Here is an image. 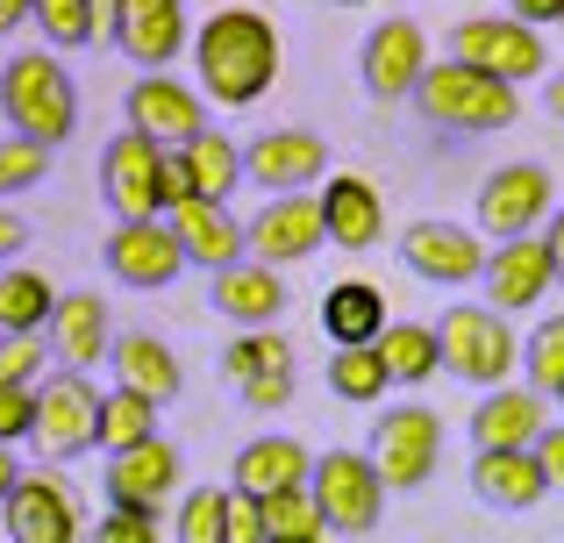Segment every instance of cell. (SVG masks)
Masks as SVG:
<instances>
[{
    "label": "cell",
    "instance_id": "11a10c76",
    "mask_svg": "<svg viewBox=\"0 0 564 543\" xmlns=\"http://www.w3.org/2000/svg\"><path fill=\"white\" fill-rule=\"evenodd\" d=\"M344 8H365V0H344Z\"/></svg>",
    "mask_w": 564,
    "mask_h": 543
},
{
    "label": "cell",
    "instance_id": "9a60e30c",
    "mask_svg": "<svg viewBox=\"0 0 564 543\" xmlns=\"http://www.w3.org/2000/svg\"><path fill=\"white\" fill-rule=\"evenodd\" d=\"M329 172V143L315 129H264L258 143H243V180L264 194H307Z\"/></svg>",
    "mask_w": 564,
    "mask_h": 543
},
{
    "label": "cell",
    "instance_id": "4dcf8cb0",
    "mask_svg": "<svg viewBox=\"0 0 564 543\" xmlns=\"http://www.w3.org/2000/svg\"><path fill=\"white\" fill-rule=\"evenodd\" d=\"M57 301H65V293H57L43 272L8 265V272H0V336H36V329H51Z\"/></svg>",
    "mask_w": 564,
    "mask_h": 543
},
{
    "label": "cell",
    "instance_id": "c3c4849f",
    "mask_svg": "<svg viewBox=\"0 0 564 543\" xmlns=\"http://www.w3.org/2000/svg\"><path fill=\"white\" fill-rule=\"evenodd\" d=\"M508 14L529 29H551V22H564V0H508Z\"/></svg>",
    "mask_w": 564,
    "mask_h": 543
},
{
    "label": "cell",
    "instance_id": "f5cc1de1",
    "mask_svg": "<svg viewBox=\"0 0 564 543\" xmlns=\"http://www.w3.org/2000/svg\"><path fill=\"white\" fill-rule=\"evenodd\" d=\"M543 108H551L557 122H564V72H551V86H543Z\"/></svg>",
    "mask_w": 564,
    "mask_h": 543
},
{
    "label": "cell",
    "instance_id": "5b68a950",
    "mask_svg": "<svg viewBox=\"0 0 564 543\" xmlns=\"http://www.w3.org/2000/svg\"><path fill=\"white\" fill-rule=\"evenodd\" d=\"M436 344H443V372L465 379V387H479V393L508 387V372L522 365V344H514L508 315H500V307H486V301H457V307H443Z\"/></svg>",
    "mask_w": 564,
    "mask_h": 543
},
{
    "label": "cell",
    "instance_id": "60d3db41",
    "mask_svg": "<svg viewBox=\"0 0 564 543\" xmlns=\"http://www.w3.org/2000/svg\"><path fill=\"white\" fill-rule=\"evenodd\" d=\"M0 387H43V344L36 336H8L0 344Z\"/></svg>",
    "mask_w": 564,
    "mask_h": 543
},
{
    "label": "cell",
    "instance_id": "836d02e7",
    "mask_svg": "<svg viewBox=\"0 0 564 543\" xmlns=\"http://www.w3.org/2000/svg\"><path fill=\"white\" fill-rule=\"evenodd\" d=\"M386 387H393V372H386L379 344H365V350H336V358H329V393H336V401L372 408V401H386Z\"/></svg>",
    "mask_w": 564,
    "mask_h": 543
},
{
    "label": "cell",
    "instance_id": "816d5d0a",
    "mask_svg": "<svg viewBox=\"0 0 564 543\" xmlns=\"http://www.w3.org/2000/svg\"><path fill=\"white\" fill-rule=\"evenodd\" d=\"M22 22H36V0H0V36L22 29Z\"/></svg>",
    "mask_w": 564,
    "mask_h": 543
},
{
    "label": "cell",
    "instance_id": "e575fe53",
    "mask_svg": "<svg viewBox=\"0 0 564 543\" xmlns=\"http://www.w3.org/2000/svg\"><path fill=\"white\" fill-rule=\"evenodd\" d=\"M172 536L180 543H229V487H186L172 508Z\"/></svg>",
    "mask_w": 564,
    "mask_h": 543
},
{
    "label": "cell",
    "instance_id": "ab89813d",
    "mask_svg": "<svg viewBox=\"0 0 564 543\" xmlns=\"http://www.w3.org/2000/svg\"><path fill=\"white\" fill-rule=\"evenodd\" d=\"M51 180V151L29 137H0V194H36Z\"/></svg>",
    "mask_w": 564,
    "mask_h": 543
},
{
    "label": "cell",
    "instance_id": "f546056e",
    "mask_svg": "<svg viewBox=\"0 0 564 543\" xmlns=\"http://www.w3.org/2000/svg\"><path fill=\"white\" fill-rule=\"evenodd\" d=\"M172 172H180L186 200H229L243 180V143H229L221 129H207V137H193L186 151H172Z\"/></svg>",
    "mask_w": 564,
    "mask_h": 543
},
{
    "label": "cell",
    "instance_id": "8d00e7d4",
    "mask_svg": "<svg viewBox=\"0 0 564 543\" xmlns=\"http://www.w3.org/2000/svg\"><path fill=\"white\" fill-rule=\"evenodd\" d=\"M264 536H272V543H307V536H329V522H322V501H315V487L272 493V501H264Z\"/></svg>",
    "mask_w": 564,
    "mask_h": 543
},
{
    "label": "cell",
    "instance_id": "ee69618b",
    "mask_svg": "<svg viewBox=\"0 0 564 543\" xmlns=\"http://www.w3.org/2000/svg\"><path fill=\"white\" fill-rule=\"evenodd\" d=\"M94 543H158V515H143V508H108Z\"/></svg>",
    "mask_w": 564,
    "mask_h": 543
},
{
    "label": "cell",
    "instance_id": "7c38bea8",
    "mask_svg": "<svg viewBox=\"0 0 564 543\" xmlns=\"http://www.w3.org/2000/svg\"><path fill=\"white\" fill-rule=\"evenodd\" d=\"M393 251L429 286H471V279H486V258H494L479 243V229H465V222H408Z\"/></svg>",
    "mask_w": 564,
    "mask_h": 543
},
{
    "label": "cell",
    "instance_id": "5bb4252c",
    "mask_svg": "<svg viewBox=\"0 0 564 543\" xmlns=\"http://www.w3.org/2000/svg\"><path fill=\"white\" fill-rule=\"evenodd\" d=\"M243 229H250V258L258 265H301V258H315L329 243V222H322L315 194H272Z\"/></svg>",
    "mask_w": 564,
    "mask_h": 543
},
{
    "label": "cell",
    "instance_id": "f6af8a7d",
    "mask_svg": "<svg viewBox=\"0 0 564 543\" xmlns=\"http://www.w3.org/2000/svg\"><path fill=\"white\" fill-rule=\"evenodd\" d=\"M229 543H272L264 536V501H250L236 487H229Z\"/></svg>",
    "mask_w": 564,
    "mask_h": 543
},
{
    "label": "cell",
    "instance_id": "d590c367",
    "mask_svg": "<svg viewBox=\"0 0 564 543\" xmlns=\"http://www.w3.org/2000/svg\"><path fill=\"white\" fill-rule=\"evenodd\" d=\"M522 372L543 401H564V315H543L536 329L522 336Z\"/></svg>",
    "mask_w": 564,
    "mask_h": 543
},
{
    "label": "cell",
    "instance_id": "484cf974",
    "mask_svg": "<svg viewBox=\"0 0 564 543\" xmlns=\"http://www.w3.org/2000/svg\"><path fill=\"white\" fill-rule=\"evenodd\" d=\"M471 493L500 515H529V508L551 493L536 450H471Z\"/></svg>",
    "mask_w": 564,
    "mask_h": 543
},
{
    "label": "cell",
    "instance_id": "d4e9b609",
    "mask_svg": "<svg viewBox=\"0 0 564 543\" xmlns=\"http://www.w3.org/2000/svg\"><path fill=\"white\" fill-rule=\"evenodd\" d=\"M307 479H315V458H307V444H293V436H250L229 465V487L250 493V501L293 493V487H307Z\"/></svg>",
    "mask_w": 564,
    "mask_h": 543
},
{
    "label": "cell",
    "instance_id": "52a82bcc",
    "mask_svg": "<svg viewBox=\"0 0 564 543\" xmlns=\"http://www.w3.org/2000/svg\"><path fill=\"white\" fill-rule=\"evenodd\" d=\"M451 57L471 72H494V79L522 86V79H543L551 72V51H543V29L514 22V14H465L451 29Z\"/></svg>",
    "mask_w": 564,
    "mask_h": 543
},
{
    "label": "cell",
    "instance_id": "9f6ffc18",
    "mask_svg": "<svg viewBox=\"0 0 564 543\" xmlns=\"http://www.w3.org/2000/svg\"><path fill=\"white\" fill-rule=\"evenodd\" d=\"M307 543H329V536H307Z\"/></svg>",
    "mask_w": 564,
    "mask_h": 543
},
{
    "label": "cell",
    "instance_id": "9c48e42d",
    "mask_svg": "<svg viewBox=\"0 0 564 543\" xmlns=\"http://www.w3.org/2000/svg\"><path fill=\"white\" fill-rule=\"evenodd\" d=\"M315 501H322V522L336 536H372L379 515H386V479L372 465V450H329L315 458Z\"/></svg>",
    "mask_w": 564,
    "mask_h": 543
},
{
    "label": "cell",
    "instance_id": "f35d334b",
    "mask_svg": "<svg viewBox=\"0 0 564 543\" xmlns=\"http://www.w3.org/2000/svg\"><path fill=\"white\" fill-rule=\"evenodd\" d=\"M36 29L51 51H86L100 36V14H94V0H36Z\"/></svg>",
    "mask_w": 564,
    "mask_h": 543
},
{
    "label": "cell",
    "instance_id": "3957f363",
    "mask_svg": "<svg viewBox=\"0 0 564 543\" xmlns=\"http://www.w3.org/2000/svg\"><path fill=\"white\" fill-rule=\"evenodd\" d=\"M0 115H8V137H29L43 151L79 129V86L57 65V51H22L0 65Z\"/></svg>",
    "mask_w": 564,
    "mask_h": 543
},
{
    "label": "cell",
    "instance_id": "ac0fdd59",
    "mask_svg": "<svg viewBox=\"0 0 564 543\" xmlns=\"http://www.w3.org/2000/svg\"><path fill=\"white\" fill-rule=\"evenodd\" d=\"M165 222H172V237H180L186 265H200L207 279L250 258V229L229 215V200H180V208H172Z\"/></svg>",
    "mask_w": 564,
    "mask_h": 543
},
{
    "label": "cell",
    "instance_id": "30bf717a",
    "mask_svg": "<svg viewBox=\"0 0 564 543\" xmlns=\"http://www.w3.org/2000/svg\"><path fill=\"white\" fill-rule=\"evenodd\" d=\"M29 444H36L51 465L94 450L100 444V393H94V379L86 372H51L43 379L36 387V436H29Z\"/></svg>",
    "mask_w": 564,
    "mask_h": 543
},
{
    "label": "cell",
    "instance_id": "74e56055",
    "mask_svg": "<svg viewBox=\"0 0 564 543\" xmlns=\"http://www.w3.org/2000/svg\"><path fill=\"white\" fill-rule=\"evenodd\" d=\"M279 365H293V344L279 329H243L229 350H221V372H229V387H243V379L258 372H279Z\"/></svg>",
    "mask_w": 564,
    "mask_h": 543
},
{
    "label": "cell",
    "instance_id": "1f68e13d",
    "mask_svg": "<svg viewBox=\"0 0 564 543\" xmlns=\"http://www.w3.org/2000/svg\"><path fill=\"white\" fill-rule=\"evenodd\" d=\"M379 358L386 372H393V387H429V379L443 372V344L429 322H393V329L379 336Z\"/></svg>",
    "mask_w": 564,
    "mask_h": 543
},
{
    "label": "cell",
    "instance_id": "ba28073f",
    "mask_svg": "<svg viewBox=\"0 0 564 543\" xmlns=\"http://www.w3.org/2000/svg\"><path fill=\"white\" fill-rule=\"evenodd\" d=\"M372 465H379L386 493L429 487V473L443 465V422H436V408H422V401L386 408V415L372 422Z\"/></svg>",
    "mask_w": 564,
    "mask_h": 543
},
{
    "label": "cell",
    "instance_id": "7a4b0ae2",
    "mask_svg": "<svg viewBox=\"0 0 564 543\" xmlns=\"http://www.w3.org/2000/svg\"><path fill=\"white\" fill-rule=\"evenodd\" d=\"M414 108H422L429 129H451V137H494V129H514L522 122V86L494 79V72H471L457 57L422 72L414 86Z\"/></svg>",
    "mask_w": 564,
    "mask_h": 543
},
{
    "label": "cell",
    "instance_id": "603a6c76",
    "mask_svg": "<svg viewBox=\"0 0 564 543\" xmlns=\"http://www.w3.org/2000/svg\"><path fill=\"white\" fill-rule=\"evenodd\" d=\"M315 200H322V222H329L336 251H379L386 200H379L372 180H358V172H329V186H315Z\"/></svg>",
    "mask_w": 564,
    "mask_h": 543
},
{
    "label": "cell",
    "instance_id": "44dd1931",
    "mask_svg": "<svg viewBox=\"0 0 564 543\" xmlns=\"http://www.w3.org/2000/svg\"><path fill=\"white\" fill-rule=\"evenodd\" d=\"M115 43H122L129 65L165 72L172 57L193 43L186 29V0H122V22H115Z\"/></svg>",
    "mask_w": 564,
    "mask_h": 543
},
{
    "label": "cell",
    "instance_id": "4fadbf2b",
    "mask_svg": "<svg viewBox=\"0 0 564 543\" xmlns=\"http://www.w3.org/2000/svg\"><path fill=\"white\" fill-rule=\"evenodd\" d=\"M122 115H129L137 137L165 143V151H186L193 137H207V100L193 94V86H180L172 72H143V79L129 86Z\"/></svg>",
    "mask_w": 564,
    "mask_h": 543
},
{
    "label": "cell",
    "instance_id": "ffe728a7",
    "mask_svg": "<svg viewBox=\"0 0 564 543\" xmlns=\"http://www.w3.org/2000/svg\"><path fill=\"white\" fill-rule=\"evenodd\" d=\"M551 401L536 387H494L471 408V450H536V436L551 430Z\"/></svg>",
    "mask_w": 564,
    "mask_h": 543
},
{
    "label": "cell",
    "instance_id": "f1b7e54d",
    "mask_svg": "<svg viewBox=\"0 0 564 543\" xmlns=\"http://www.w3.org/2000/svg\"><path fill=\"white\" fill-rule=\"evenodd\" d=\"M386 329H393V322H386V293L372 279H336V286L322 293V336H329L336 350H365V344H379Z\"/></svg>",
    "mask_w": 564,
    "mask_h": 543
},
{
    "label": "cell",
    "instance_id": "6da1fadb",
    "mask_svg": "<svg viewBox=\"0 0 564 543\" xmlns=\"http://www.w3.org/2000/svg\"><path fill=\"white\" fill-rule=\"evenodd\" d=\"M193 72L215 108H250L279 79V29L258 8H221L193 29Z\"/></svg>",
    "mask_w": 564,
    "mask_h": 543
},
{
    "label": "cell",
    "instance_id": "cb8c5ba5",
    "mask_svg": "<svg viewBox=\"0 0 564 543\" xmlns=\"http://www.w3.org/2000/svg\"><path fill=\"white\" fill-rule=\"evenodd\" d=\"M551 279H557L551 243H543V237H514V243H494L479 286H486V301L508 315V307H536L543 293H551Z\"/></svg>",
    "mask_w": 564,
    "mask_h": 543
},
{
    "label": "cell",
    "instance_id": "8fae6325",
    "mask_svg": "<svg viewBox=\"0 0 564 543\" xmlns=\"http://www.w3.org/2000/svg\"><path fill=\"white\" fill-rule=\"evenodd\" d=\"M422 72H429L422 22H408V14H386V22H372V36L358 43V79H365V94H372V100H414Z\"/></svg>",
    "mask_w": 564,
    "mask_h": 543
},
{
    "label": "cell",
    "instance_id": "e0dca14e",
    "mask_svg": "<svg viewBox=\"0 0 564 543\" xmlns=\"http://www.w3.org/2000/svg\"><path fill=\"white\" fill-rule=\"evenodd\" d=\"M0 522H8L14 543H86L79 530V501H72V487L57 473H29L22 487H14V501L0 508Z\"/></svg>",
    "mask_w": 564,
    "mask_h": 543
},
{
    "label": "cell",
    "instance_id": "d6986e66",
    "mask_svg": "<svg viewBox=\"0 0 564 543\" xmlns=\"http://www.w3.org/2000/svg\"><path fill=\"white\" fill-rule=\"evenodd\" d=\"M180 473H186L180 444L151 436V444L108 458V508H143V515H158L165 501H180Z\"/></svg>",
    "mask_w": 564,
    "mask_h": 543
},
{
    "label": "cell",
    "instance_id": "83f0119b",
    "mask_svg": "<svg viewBox=\"0 0 564 543\" xmlns=\"http://www.w3.org/2000/svg\"><path fill=\"white\" fill-rule=\"evenodd\" d=\"M115 387H129V393H143V401H180V387H186V372H180V358H172V344L165 336H151V329H129V336H115Z\"/></svg>",
    "mask_w": 564,
    "mask_h": 543
},
{
    "label": "cell",
    "instance_id": "4316f807",
    "mask_svg": "<svg viewBox=\"0 0 564 543\" xmlns=\"http://www.w3.org/2000/svg\"><path fill=\"white\" fill-rule=\"evenodd\" d=\"M51 350L65 372H86V365L115 358V329H108V301L100 293H65L51 315Z\"/></svg>",
    "mask_w": 564,
    "mask_h": 543
},
{
    "label": "cell",
    "instance_id": "8992f818",
    "mask_svg": "<svg viewBox=\"0 0 564 543\" xmlns=\"http://www.w3.org/2000/svg\"><path fill=\"white\" fill-rule=\"evenodd\" d=\"M479 237L494 243H514V237H536L543 222L557 215V180L536 165V158H514V165L486 172L479 180Z\"/></svg>",
    "mask_w": 564,
    "mask_h": 543
},
{
    "label": "cell",
    "instance_id": "2e32d148",
    "mask_svg": "<svg viewBox=\"0 0 564 543\" xmlns=\"http://www.w3.org/2000/svg\"><path fill=\"white\" fill-rule=\"evenodd\" d=\"M100 258L137 293H158L186 272V251H180V237H172V222H115L108 243H100Z\"/></svg>",
    "mask_w": 564,
    "mask_h": 543
},
{
    "label": "cell",
    "instance_id": "b9f144b4",
    "mask_svg": "<svg viewBox=\"0 0 564 543\" xmlns=\"http://www.w3.org/2000/svg\"><path fill=\"white\" fill-rule=\"evenodd\" d=\"M36 436V387H0V444H29Z\"/></svg>",
    "mask_w": 564,
    "mask_h": 543
},
{
    "label": "cell",
    "instance_id": "7bdbcfd3",
    "mask_svg": "<svg viewBox=\"0 0 564 543\" xmlns=\"http://www.w3.org/2000/svg\"><path fill=\"white\" fill-rule=\"evenodd\" d=\"M236 401H243L250 415H279V408L293 401V365H279V372H258V379H243V387H236Z\"/></svg>",
    "mask_w": 564,
    "mask_h": 543
},
{
    "label": "cell",
    "instance_id": "db71d44e",
    "mask_svg": "<svg viewBox=\"0 0 564 543\" xmlns=\"http://www.w3.org/2000/svg\"><path fill=\"white\" fill-rule=\"evenodd\" d=\"M94 14H100V36H115V22H122V0H94Z\"/></svg>",
    "mask_w": 564,
    "mask_h": 543
},
{
    "label": "cell",
    "instance_id": "681fc988",
    "mask_svg": "<svg viewBox=\"0 0 564 543\" xmlns=\"http://www.w3.org/2000/svg\"><path fill=\"white\" fill-rule=\"evenodd\" d=\"M22 479H29V473H22V465H14V450L0 444V508L14 501V487H22Z\"/></svg>",
    "mask_w": 564,
    "mask_h": 543
},
{
    "label": "cell",
    "instance_id": "277c9868",
    "mask_svg": "<svg viewBox=\"0 0 564 543\" xmlns=\"http://www.w3.org/2000/svg\"><path fill=\"white\" fill-rule=\"evenodd\" d=\"M100 194H108L115 222H165V215L186 200V186H180V172H172L165 143L122 129V137L100 151Z\"/></svg>",
    "mask_w": 564,
    "mask_h": 543
},
{
    "label": "cell",
    "instance_id": "7dc6e473",
    "mask_svg": "<svg viewBox=\"0 0 564 543\" xmlns=\"http://www.w3.org/2000/svg\"><path fill=\"white\" fill-rule=\"evenodd\" d=\"M22 251H29V222H22L14 208H0V272H8Z\"/></svg>",
    "mask_w": 564,
    "mask_h": 543
},
{
    "label": "cell",
    "instance_id": "680465c9",
    "mask_svg": "<svg viewBox=\"0 0 564 543\" xmlns=\"http://www.w3.org/2000/svg\"><path fill=\"white\" fill-rule=\"evenodd\" d=\"M0 344H8V336H0Z\"/></svg>",
    "mask_w": 564,
    "mask_h": 543
},
{
    "label": "cell",
    "instance_id": "6f0895ef",
    "mask_svg": "<svg viewBox=\"0 0 564 543\" xmlns=\"http://www.w3.org/2000/svg\"><path fill=\"white\" fill-rule=\"evenodd\" d=\"M557 36H564V22H557Z\"/></svg>",
    "mask_w": 564,
    "mask_h": 543
},
{
    "label": "cell",
    "instance_id": "d6a6232c",
    "mask_svg": "<svg viewBox=\"0 0 564 543\" xmlns=\"http://www.w3.org/2000/svg\"><path fill=\"white\" fill-rule=\"evenodd\" d=\"M151 436H158V401H143V393H129V387L100 393V450H108V458L151 444Z\"/></svg>",
    "mask_w": 564,
    "mask_h": 543
},
{
    "label": "cell",
    "instance_id": "bcb514c9",
    "mask_svg": "<svg viewBox=\"0 0 564 543\" xmlns=\"http://www.w3.org/2000/svg\"><path fill=\"white\" fill-rule=\"evenodd\" d=\"M536 465H543V479H551V487H564V415L536 436Z\"/></svg>",
    "mask_w": 564,
    "mask_h": 543
},
{
    "label": "cell",
    "instance_id": "7402d4cb",
    "mask_svg": "<svg viewBox=\"0 0 564 543\" xmlns=\"http://www.w3.org/2000/svg\"><path fill=\"white\" fill-rule=\"evenodd\" d=\"M207 301H215V315H229L236 329H279V315H286V279H279V265L243 258V265L207 279Z\"/></svg>",
    "mask_w": 564,
    "mask_h": 543
},
{
    "label": "cell",
    "instance_id": "f907efd6",
    "mask_svg": "<svg viewBox=\"0 0 564 543\" xmlns=\"http://www.w3.org/2000/svg\"><path fill=\"white\" fill-rule=\"evenodd\" d=\"M543 243H551V265H557V286H564V200H557L551 229H543Z\"/></svg>",
    "mask_w": 564,
    "mask_h": 543
}]
</instances>
